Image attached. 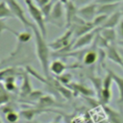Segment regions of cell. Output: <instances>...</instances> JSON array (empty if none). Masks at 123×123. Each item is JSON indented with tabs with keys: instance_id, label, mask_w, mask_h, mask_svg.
Masks as SVG:
<instances>
[{
	"instance_id": "7c38bea8",
	"label": "cell",
	"mask_w": 123,
	"mask_h": 123,
	"mask_svg": "<svg viewBox=\"0 0 123 123\" xmlns=\"http://www.w3.org/2000/svg\"><path fill=\"white\" fill-rule=\"evenodd\" d=\"M107 72H109L111 74V76L112 77L113 83L116 85L117 89H118V93H119V97H118V103L123 104V78L119 75H117L114 71L108 69Z\"/></svg>"
},
{
	"instance_id": "f1b7e54d",
	"label": "cell",
	"mask_w": 123,
	"mask_h": 123,
	"mask_svg": "<svg viewBox=\"0 0 123 123\" xmlns=\"http://www.w3.org/2000/svg\"><path fill=\"white\" fill-rule=\"evenodd\" d=\"M118 44L123 48V40H121V41H118Z\"/></svg>"
},
{
	"instance_id": "7a4b0ae2",
	"label": "cell",
	"mask_w": 123,
	"mask_h": 123,
	"mask_svg": "<svg viewBox=\"0 0 123 123\" xmlns=\"http://www.w3.org/2000/svg\"><path fill=\"white\" fill-rule=\"evenodd\" d=\"M24 2L27 6V9H28L30 15L32 16V18L36 22L37 27L39 29L42 36L45 37L47 31H46V26H45V17L41 12V9L39 7H37L34 3L33 0H24Z\"/></svg>"
},
{
	"instance_id": "6da1fadb",
	"label": "cell",
	"mask_w": 123,
	"mask_h": 123,
	"mask_svg": "<svg viewBox=\"0 0 123 123\" xmlns=\"http://www.w3.org/2000/svg\"><path fill=\"white\" fill-rule=\"evenodd\" d=\"M32 30L35 35V41H36V52L39 63L41 65L42 71L44 75L49 78V45L46 43L44 37L40 33L39 29L37 27L36 24L32 25Z\"/></svg>"
},
{
	"instance_id": "f546056e",
	"label": "cell",
	"mask_w": 123,
	"mask_h": 123,
	"mask_svg": "<svg viewBox=\"0 0 123 123\" xmlns=\"http://www.w3.org/2000/svg\"><path fill=\"white\" fill-rule=\"evenodd\" d=\"M120 12H121V13H122V19H123V6H122V8H121Z\"/></svg>"
},
{
	"instance_id": "8992f818",
	"label": "cell",
	"mask_w": 123,
	"mask_h": 123,
	"mask_svg": "<svg viewBox=\"0 0 123 123\" xmlns=\"http://www.w3.org/2000/svg\"><path fill=\"white\" fill-rule=\"evenodd\" d=\"M98 33H99V29H94L91 32H89V33H87V34H86V35L78 37L77 40L72 45V50L80 49V48H83V47H86V46L89 45L93 41L95 36Z\"/></svg>"
},
{
	"instance_id": "cb8c5ba5",
	"label": "cell",
	"mask_w": 123,
	"mask_h": 123,
	"mask_svg": "<svg viewBox=\"0 0 123 123\" xmlns=\"http://www.w3.org/2000/svg\"><path fill=\"white\" fill-rule=\"evenodd\" d=\"M7 119H8V121H10L11 123H14V122L17 121L18 115H17L15 112L11 111V112H9V113L7 114Z\"/></svg>"
},
{
	"instance_id": "ba28073f",
	"label": "cell",
	"mask_w": 123,
	"mask_h": 123,
	"mask_svg": "<svg viewBox=\"0 0 123 123\" xmlns=\"http://www.w3.org/2000/svg\"><path fill=\"white\" fill-rule=\"evenodd\" d=\"M106 56L110 61L119 64L123 69V58H122L121 52L118 51L113 44H111L106 48Z\"/></svg>"
},
{
	"instance_id": "83f0119b",
	"label": "cell",
	"mask_w": 123,
	"mask_h": 123,
	"mask_svg": "<svg viewBox=\"0 0 123 123\" xmlns=\"http://www.w3.org/2000/svg\"><path fill=\"white\" fill-rule=\"evenodd\" d=\"M58 1H61V2L62 3V4H65V3H67V2L69 1V0H51V3H52V4L54 5V4H55L56 2H58Z\"/></svg>"
},
{
	"instance_id": "484cf974",
	"label": "cell",
	"mask_w": 123,
	"mask_h": 123,
	"mask_svg": "<svg viewBox=\"0 0 123 123\" xmlns=\"http://www.w3.org/2000/svg\"><path fill=\"white\" fill-rule=\"evenodd\" d=\"M91 1L92 0H74V3H75V5L77 6V7H84V6H86V5H88V4H90L91 3Z\"/></svg>"
},
{
	"instance_id": "d6986e66",
	"label": "cell",
	"mask_w": 123,
	"mask_h": 123,
	"mask_svg": "<svg viewBox=\"0 0 123 123\" xmlns=\"http://www.w3.org/2000/svg\"><path fill=\"white\" fill-rule=\"evenodd\" d=\"M4 31H9V32H11V33H12V34H14V35H18V33L17 32H15L14 30H12L8 24H6V22L3 20V19H0V34L1 33H3Z\"/></svg>"
},
{
	"instance_id": "9a60e30c",
	"label": "cell",
	"mask_w": 123,
	"mask_h": 123,
	"mask_svg": "<svg viewBox=\"0 0 123 123\" xmlns=\"http://www.w3.org/2000/svg\"><path fill=\"white\" fill-rule=\"evenodd\" d=\"M68 86L72 87V89H74L77 92H80L81 94L85 95V96H92L94 94V91L92 89H90L89 87L84 86V85H80V84H70L68 85Z\"/></svg>"
},
{
	"instance_id": "7402d4cb",
	"label": "cell",
	"mask_w": 123,
	"mask_h": 123,
	"mask_svg": "<svg viewBox=\"0 0 123 123\" xmlns=\"http://www.w3.org/2000/svg\"><path fill=\"white\" fill-rule=\"evenodd\" d=\"M115 30H116V34H117L118 41L123 40V19L120 21V23H119L118 26L115 28Z\"/></svg>"
},
{
	"instance_id": "277c9868",
	"label": "cell",
	"mask_w": 123,
	"mask_h": 123,
	"mask_svg": "<svg viewBox=\"0 0 123 123\" xmlns=\"http://www.w3.org/2000/svg\"><path fill=\"white\" fill-rule=\"evenodd\" d=\"M97 7L96 3H90L84 7L78 9V16L86 22H92L97 15Z\"/></svg>"
},
{
	"instance_id": "9c48e42d",
	"label": "cell",
	"mask_w": 123,
	"mask_h": 123,
	"mask_svg": "<svg viewBox=\"0 0 123 123\" xmlns=\"http://www.w3.org/2000/svg\"><path fill=\"white\" fill-rule=\"evenodd\" d=\"M121 20H122V13L118 10L117 12H115L112 14L109 15L108 18L106 19L105 23L99 29H103V28H113V29H115L118 26V24L120 23Z\"/></svg>"
},
{
	"instance_id": "ffe728a7",
	"label": "cell",
	"mask_w": 123,
	"mask_h": 123,
	"mask_svg": "<svg viewBox=\"0 0 123 123\" xmlns=\"http://www.w3.org/2000/svg\"><path fill=\"white\" fill-rule=\"evenodd\" d=\"M31 34L30 33H27V32H24V33H18L17 35V38L20 42H27L31 39Z\"/></svg>"
},
{
	"instance_id": "603a6c76",
	"label": "cell",
	"mask_w": 123,
	"mask_h": 123,
	"mask_svg": "<svg viewBox=\"0 0 123 123\" xmlns=\"http://www.w3.org/2000/svg\"><path fill=\"white\" fill-rule=\"evenodd\" d=\"M59 80L61 83L62 84H65V85H69L70 81H71V75L69 73H66V74H62L59 77Z\"/></svg>"
},
{
	"instance_id": "4dcf8cb0",
	"label": "cell",
	"mask_w": 123,
	"mask_h": 123,
	"mask_svg": "<svg viewBox=\"0 0 123 123\" xmlns=\"http://www.w3.org/2000/svg\"><path fill=\"white\" fill-rule=\"evenodd\" d=\"M35 1H37V2H38V0H35Z\"/></svg>"
},
{
	"instance_id": "3957f363",
	"label": "cell",
	"mask_w": 123,
	"mask_h": 123,
	"mask_svg": "<svg viewBox=\"0 0 123 123\" xmlns=\"http://www.w3.org/2000/svg\"><path fill=\"white\" fill-rule=\"evenodd\" d=\"M6 2H7V4H8V6L10 7V9H11V11L12 12V13H13V15H14V17H16L17 19H19L20 20V22L24 25V27H32V25H33V23H31L27 18H26V16H25V14H24V11H23V9H22V7L18 4V2L16 1V0H5Z\"/></svg>"
},
{
	"instance_id": "5bb4252c",
	"label": "cell",
	"mask_w": 123,
	"mask_h": 123,
	"mask_svg": "<svg viewBox=\"0 0 123 123\" xmlns=\"http://www.w3.org/2000/svg\"><path fill=\"white\" fill-rule=\"evenodd\" d=\"M66 68L67 66L61 61H54L50 63V66H49L50 71H52L55 75H58V76L62 75Z\"/></svg>"
},
{
	"instance_id": "ac0fdd59",
	"label": "cell",
	"mask_w": 123,
	"mask_h": 123,
	"mask_svg": "<svg viewBox=\"0 0 123 123\" xmlns=\"http://www.w3.org/2000/svg\"><path fill=\"white\" fill-rule=\"evenodd\" d=\"M9 94L7 92V89L2 86V84L0 83V105L7 103L9 101Z\"/></svg>"
},
{
	"instance_id": "44dd1931",
	"label": "cell",
	"mask_w": 123,
	"mask_h": 123,
	"mask_svg": "<svg viewBox=\"0 0 123 123\" xmlns=\"http://www.w3.org/2000/svg\"><path fill=\"white\" fill-rule=\"evenodd\" d=\"M32 90V87H31V85L29 84V81H28V78L25 77L24 79V84L22 85V94L26 95L28 93H30Z\"/></svg>"
},
{
	"instance_id": "d4e9b609",
	"label": "cell",
	"mask_w": 123,
	"mask_h": 123,
	"mask_svg": "<svg viewBox=\"0 0 123 123\" xmlns=\"http://www.w3.org/2000/svg\"><path fill=\"white\" fill-rule=\"evenodd\" d=\"M123 0H96V4H119Z\"/></svg>"
},
{
	"instance_id": "30bf717a",
	"label": "cell",
	"mask_w": 123,
	"mask_h": 123,
	"mask_svg": "<svg viewBox=\"0 0 123 123\" xmlns=\"http://www.w3.org/2000/svg\"><path fill=\"white\" fill-rule=\"evenodd\" d=\"M99 35L109 44H112L113 42H115L116 40H118L116 30L113 29V28H103V29H99Z\"/></svg>"
},
{
	"instance_id": "2e32d148",
	"label": "cell",
	"mask_w": 123,
	"mask_h": 123,
	"mask_svg": "<svg viewBox=\"0 0 123 123\" xmlns=\"http://www.w3.org/2000/svg\"><path fill=\"white\" fill-rule=\"evenodd\" d=\"M14 17L12 12L11 11L10 7L8 6L7 2L5 0L0 2V19H4V18H12Z\"/></svg>"
},
{
	"instance_id": "e0dca14e",
	"label": "cell",
	"mask_w": 123,
	"mask_h": 123,
	"mask_svg": "<svg viewBox=\"0 0 123 123\" xmlns=\"http://www.w3.org/2000/svg\"><path fill=\"white\" fill-rule=\"evenodd\" d=\"M97 59H98V55L96 51H93V50L87 51L84 56V63L86 65H91L96 62Z\"/></svg>"
},
{
	"instance_id": "4316f807",
	"label": "cell",
	"mask_w": 123,
	"mask_h": 123,
	"mask_svg": "<svg viewBox=\"0 0 123 123\" xmlns=\"http://www.w3.org/2000/svg\"><path fill=\"white\" fill-rule=\"evenodd\" d=\"M51 2V0H38V5H39V8H41V7H43V6H45V5H47V4H49Z\"/></svg>"
},
{
	"instance_id": "52a82bcc",
	"label": "cell",
	"mask_w": 123,
	"mask_h": 123,
	"mask_svg": "<svg viewBox=\"0 0 123 123\" xmlns=\"http://www.w3.org/2000/svg\"><path fill=\"white\" fill-rule=\"evenodd\" d=\"M77 8L78 7L71 0H69L67 3L64 4V9H65V24H66L67 28L71 27L73 21L78 16V9Z\"/></svg>"
},
{
	"instance_id": "5b68a950",
	"label": "cell",
	"mask_w": 123,
	"mask_h": 123,
	"mask_svg": "<svg viewBox=\"0 0 123 123\" xmlns=\"http://www.w3.org/2000/svg\"><path fill=\"white\" fill-rule=\"evenodd\" d=\"M73 35V30L70 28L68 29L62 37H60L59 38H57L55 41L50 42L48 45L49 47H51L54 50H62V49H65L69 46V42H70V37Z\"/></svg>"
},
{
	"instance_id": "8fae6325",
	"label": "cell",
	"mask_w": 123,
	"mask_h": 123,
	"mask_svg": "<svg viewBox=\"0 0 123 123\" xmlns=\"http://www.w3.org/2000/svg\"><path fill=\"white\" fill-rule=\"evenodd\" d=\"M97 14L111 15L119 10V4H97Z\"/></svg>"
},
{
	"instance_id": "1f68e13d",
	"label": "cell",
	"mask_w": 123,
	"mask_h": 123,
	"mask_svg": "<svg viewBox=\"0 0 123 123\" xmlns=\"http://www.w3.org/2000/svg\"><path fill=\"white\" fill-rule=\"evenodd\" d=\"M71 1H73V2H74V0H71Z\"/></svg>"
},
{
	"instance_id": "4fadbf2b",
	"label": "cell",
	"mask_w": 123,
	"mask_h": 123,
	"mask_svg": "<svg viewBox=\"0 0 123 123\" xmlns=\"http://www.w3.org/2000/svg\"><path fill=\"white\" fill-rule=\"evenodd\" d=\"M63 14V10H62V3L61 1L56 2L51 10L50 15L48 17V19H52V20H60L62 18Z\"/></svg>"
}]
</instances>
